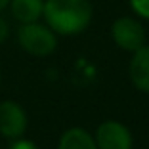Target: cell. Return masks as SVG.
<instances>
[{
    "instance_id": "cell-6",
    "label": "cell",
    "mask_w": 149,
    "mask_h": 149,
    "mask_svg": "<svg viewBox=\"0 0 149 149\" xmlns=\"http://www.w3.org/2000/svg\"><path fill=\"white\" fill-rule=\"evenodd\" d=\"M130 79L138 90L149 92V46L136 50L130 63Z\"/></svg>"
},
{
    "instance_id": "cell-2",
    "label": "cell",
    "mask_w": 149,
    "mask_h": 149,
    "mask_svg": "<svg viewBox=\"0 0 149 149\" xmlns=\"http://www.w3.org/2000/svg\"><path fill=\"white\" fill-rule=\"evenodd\" d=\"M19 44L23 46V50H27L33 56H48L56 50L57 42L54 33L48 27L38 25V23H23V27L19 29Z\"/></svg>"
},
{
    "instance_id": "cell-7",
    "label": "cell",
    "mask_w": 149,
    "mask_h": 149,
    "mask_svg": "<svg viewBox=\"0 0 149 149\" xmlns=\"http://www.w3.org/2000/svg\"><path fill=\"white\" fill-rule=\"evenodd\" d=\"M42 0H12V13L21 23H35L42 15Z\"/></svg>"
},
{
    "instance_id": "cell-10",
    "label": "cell",
    "mask_w": 149,
    "mask_h": 149,
    "mask_svg": "<svg viewBox=\"0 0 149 149\" xmlns=\"http://www.w3.org/2000/svg\"><path fill=\"white\" fill-rule=\"evenodd\" d=\"M10 149H38L33 141H27V140H19V141H15V143L12 145Z\"/></svg>"
},
{
    "instance_id": "cell-12",
    "label": "cell",
    "mask_w": 149,
    "mask_h": 149,
    "mask_svg": "<svg viewBox=\"0 0 149 149\" xmlns=\"http://www.w3.org/2000/svg\"><path fill=\"white\" fill-rule=\"evenodd\" d=\"M8 2H10V0H0V12H2V10L8 6Z\"/></svg>"
},
{
    "instance_id": "cell-4",
    "label": "cell",
    "mask_w": 149,
    "mask_h": 149,
    "mask_svg": "<svg viewBox=\"0 0 149 149\" xmlns=\"http://www.w3.org/2000/svg\"><path fill=\"white\" fill-rule=\"evenodd\" d=\"M25 111L13 101H2L0 103V134L6 138H19L25 132Z\"/></svg>"
},
{
    "instance_id": "cell-9",
    "label": "cell",
    "mask_w": 149,
    "mask_h": 149,
    "mask_svg": "<svg viewBox=\"0 0 149 149\" xmlns=\"http://www.w3.org/2000/svg\"><path fill=\"white\" fill-rule=\"evenodd\" d=\"M130 6L138 15L149 19V0H130Z\"/></svg>"
},
{
    "instance_id": "cell-11",
    "label": "cell",
    "mask_w": 149,
    "mask_h": 149,
    "mask_svg": "<svg viewBox=\"0 0 149 149\" xmlns=\"http://www.w3.org/2000/svg\"><path fill=\"white\" fill-rule=\"evenodd\" d=\"M6 36H8V23L0 17V44L6 40Z\"/></svg>"
},
{
    "instance_id": "cell-5",
    "label": "cell",
    "mask_w": 149,
    "mask_h": 149,
    "mask_svg": "<svg viewBox=\"0 0 149 149\" xmlns=\"http://www.w3.org/2000/svg\"><path fill=\"white\" fill-rule=\"evenodd\" d=\"M96 141L100 149H130V132L118 123H103L96 132Z\"/></svg>"
},
{
    "instance_id": "cell-8",
    "label": "cell",
    "mask_w": 149,
    "mask_h": 149,
    "mask_svg": "<svg viewBox=\"0 0 149 149\" xmlns=\"http://www.w3.org/2000/svg\"><path fill=\"white\" fill-rule=\"evenodd\" d=\"M59 149H97V145L82 128H71L61 136Z\"/></svg>"
},
{
    "instance_id": "cell-1",
    "label": "cell",
    "mask_w": 149,
    "mask_h": 149,
    "mask_svg": "<svg viewBox=\"0 0 149 149\" xmlns=\"http://www.w3.org/2000/svg\"><path fill=\"white\" fill-rule=\"evenodd\" d=\"M42 15L56 33L77 35L92 19V6L88 0H46Z\"/></svg>"
},
{
    "instance_id": "cell-3",
    "label": "cell",
    "mask_w": 149,
    "mask_h": 149,
    "mask_svg": "<svg viewBox=\"0 0 149 149\" xmlns=\"http://www.w3.org/2000/svg\"><path fill=\"white\" fill-rule=\"evenodd\" d=\"M111 33H113L115 42L123 50H128V52H136L145 42V31L141 27V23H138L132 17L117 19L111 27Z\"/></svg>"
}]
</instances>
